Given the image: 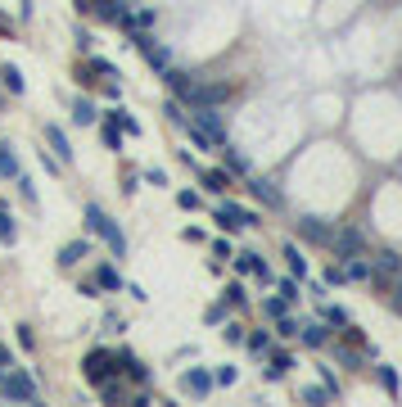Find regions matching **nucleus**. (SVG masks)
I'll list each match as a JSON object with an SVG mask.
<instances>
[{"mask_svg":"<svg viewBox=\"0 0 402 407\" xmlns=\"http://www.w3.org/2000/svg\"><path fill=\"white\" fill-rule=\"evenodd\" d=\"M0 394H5V403H36V376L9 366V371L0 376Z\"/></svg>","mask_w":402,"mask_h":407,"instance_id":"f03ea898","label":"nucleus"},{"mask_svg":"<svg viewBox=\"0 0 402 407\" xmlns=\"http://www.w3.org/2000/svg\"><path fill=\"white\" fill-rule=\"evenodd\" d=\"M235 380H240V371H235L231 362H226V366H217V371H213V385H222V390H231Z\"/></svg>","mask_w":402,"mask_h":407,"instance_id":"4c0bfd02","label":"nucleus"},{"mask_svg":"<svg viewBox=\"0 0 402 407\" xmlns=\"http://www.w3.org/2000/svg\"><path fill=\"white\" fill-rule=\"evenodd\" d=\"M217 150H222V163H226V168H231V172H248V159H244L240 150H235L231 141H226V145H217Z\"/></svg>","mask_w":402,"mask_h":407,"instance_id":"b1692460","label":"nucleus"},{"mask_svg":"<svg viewBox=\"0 0 402 407\" xmlns=\"http://www.w3.org/2000/svg\"><path fill=\"white\" fill-rule=\"evenodd\" d=\"M330 231H334V227H325L321 217H303V222H299V236L312 240V245H330Z\"/></svg>","mask_w":402,"mask_h":407,"instance_id":"f3484780","label":"nucleus"},{"mask_svg":"<svg viewBox=\"0 0 402 407\" xmlns=\"http://www.w3.org/2000/svg\"><path fill=\"white\" fill-rule=\"evenodd\" d=\"M131 41H136V50L145 55V64L154 68L158 77H163V73H168V68H172V50H168V45H163V41H154V36H145V32H136V36H131Z\"/></svg>","mask_w":402,"mask_h":407,"instance_id":"423d86ee","label":"nucleus"},{"mask_svg":"<svg viewBox=\"0 0 402 407\" xmlns=\"http://www.w3.org/2000/svg\"><path fill=\"white\" fill-rule=\"evenodd\" d=\"M181 390L195 394V399H208V394L217 390V385H213V371H204V366H190V371L181 376Z\"/></svg>","mask_w":402,"mask_h":407,"instance_id":"9d476101","label":"nucleus"},{"mask_svg":"<svg viewBox=\"0 0 402 407\" xmlns=\"http://www.w3.org/2000/svg\"><path fill=\"white\" fill-rule=\"evenodd\" d=\"M100 394H104V403H127V390H122V380H113V376L100 385Z\"/></svg>","mask_w":402,"mask_h":407,"instance_id":"f704fd0d","label":"nucleus"},{"mask_svg":"<svg viewBox=\"0 0 402 407\" xmlns=\"http://www.w3.org/2000/svg\"><path fill=\"white\" fill-rule=\"evenodd\" d=\"M82 217H86V231H91V236H100L104 245H109V254H113V258H122V254H127V236H122V227H118V222H113L109 213L100 208V204H86V208H82Z\"/></svg>","mask_w":402,"mask_h":407,"instance_id":"f257e3e1","label":"nucleus"},{"mask_svg":"<svg viewBox=\"0 0 402 407\" xmlns=\"http://www.w3.org/2000/svg\"><path fill=\"white\" fill-rule=\"evenodd\" d=\"M0 245H18V222L5 208H0Z\"/></svg>","mask_w":402,"mask_h":407,"instance_id":"cd10ccee","label":"nucleus"},{"mask_svg":"<svg viewBox=\"0 0 402 407\" xmlns=\"http://www.w3.org/2000/svg\"><path fill=\"white\" fill-rule=\"evenodd\" d=\"M181 109H186V104H181L177 95H172V100L163 104V113H168V122H172V127H181V122H186V113H181Z\"/></svg>","mask_w":402,"mask_h":407,"instance_id":"58836bf2","label":"nucleus"},{"mask_svg":"<svg viewBox=\"0 0 402 407\" xmlns=\"http://www.w3.org/2000/svg\"><path fill=\"white\" fill-rule=\"evenodd\" d=\"M204 322H208V326H222V322H226V304H213V308H204Z\"/></svg>","mask_w":402,"mask_h":407,"instance_id":"a18cd8bd","label":"nucleus"},{"mask_svg":"<svg viewBox=\"0 0 402 407\" xmlns=\"http://www.w3.org/2000/svg\"><path fill=\"white\" fill-rule=\"evenodd\" d=\"M86 68H91V73H100V77H113V73H118V68H113L109 59H100V55H95V59H86Z\"/></svg>","mask_w":402,"mask_h":407,"instance_id":"49530a36","label":"nucleus"},{"mask_svg":"<svg viewBox=\"0 0 402 407\" xmlns=\"http://www.w3.org/2000/svg\"><path fill=\"white\" fill-rule=\"evenodd\" d=\"M325 249H334V258L343 263V258H352V254H362V249H366V236H362L357 227H334Z\"/></svg>","mask_w":402,"mask_h":407,"instance_id":"39448f33","label":"nucleus"},{"mask_svg":"<svg viewBox=\"0 0 402 407\" xmlns=\"http://www.w3.org/2000/svg\"><path fill=\"white\" fill-rule=\"evenodd\" d=\"M100 141H104V150H113V154L122 150V136H118V122H113V118H104V127H100Z\"/></svg>","mask_w":402,"mask_h":407,"instance_id":"7c9ffc66","label":"nucleus"},{"mask_svg":"<svg viewBox=\"0 0 402 407\" xmlns=\"http://www.w3.org/2000/svg\"><path fill=\"white\" fill-rule=\"evenodd\" d=\"M77 14H95L104 23H122L127 18V0H77Z\"/></svg>","mask_w":402,"mask_h":407,"instance_id":"0eeeda50","label":"nucleus"},{"mask_svg":"<svg viewBox=\"0 0 402 407\" xmlns=\"http://www.w3.org/2000/svg\"><path fill=\"white\" fill-rule=\"evenodd\" d=\"M145 181H149V186H168V172H163V168H149Z\"/></svg>","mask_w":402,"mask_h":407,"instance_id":"603ef678","label":"nucleus"},{"mask_svg":"<svg viewBox=\"0 0 402 407\" xmlns=\"http://www.w3.org/2000/svg\"><path fill=\"white\" fill-rule=\"evenodd\" d=\"M334 362H343V366H352V371H362V353H352L343 339H334Z\"/></svg>","mask_w":402,"mask_h":407,"instance_id":"c85d7f7f","label":"nucleus"},{"mask_svg":"<svg viewBox=\"0 0 402 407\" xmlns=\"http://www.w3.org/2000/svg\"><path fill=\"white\" fill-rule=\"evenodd\" d=\"M299 344H303V348H330V326H325V322L299 326Z\"/></svg>","mask_w":402,"mask_h":407,"instance_id":"ddd939ff","label":"nucleus"},{"mask_svg":"<svg viewBox=\"0 0 402 407\" xmlns=\"http://www.w3.org/2000/svg\"><path fill=\"white\" fill-rule=\"evenodd\" d=\"M321 322H325V326H348V322H352V317H348V313H343V308H339V304H321Z\"/></svg>","mask_w":402,"mask_h":407,"instance_id":"2f4dec72","label":"nucleus"},{"mask_svg":"<svg viewBox=\"0 0 402 407\" xmlns=\"http://www.w3.org/2000/svg\"><path fill=\"white\" fill-rule=\"evenodd\" d=\"M118 331H127V317H118V313H104V335H118Z\"/></svg>","mask_w":402,"mask_h":407,"instance_id":"c03bdc74","label":"nucleus"},{"mask_svg":"<svg viewBox=\"0 0 402 407\" xmlns=\"http://www.w3.org/2000/svg\"><path fill=\"white\" fill-rule=\"evenodd\" d=\"M0 177H5V181L18 177V154L9 150V145H0Z\"/></svg>","mask_w":402,"mask_h":407,"instance_id":"c756f323","label":"nucleus"},{"mask_svg":"<svg viewBox=\"0 0 402 407\" xmlns=\"http://www.w3.org/2000/svg\"><path fill=\"white\" fill-rule=\"evenodd\" d=\"M339 280H348V276H343L339 263H330V267H325V285H339Z\"/></svg>","mask_w":402,"mask_h":407,"instance_id":"09e8293b","label":"nucleus"},{"mask_svg":"<svg viewBox=\"0 0 402 407\" xmlns=\"http://www.w3.org/2000/svg\"><path fill=\"white\" fill-rule=\"evenodd\" d=\"M18 344H23V348H36V331H32V326H18Z\"/></svg>","mask_w":402,"mask_h":407,"instance_id":"3c124183","label":"nucleus"},{"mask_svg":"<svg viewBox=\"0 0 402 407\" xmlns=\"http://www.w3.org/2000/svg\"><path fill=\"white\" fill-rule=\"evenodd\" d=\"M104 118H113V122H118V127L127 131V136H140V122L131 118V113H122V109H109V113H104Z\"/></svg>","mask_w":402,"mask_h":407,"instance_id":"c9c22d12","label":"nucleus"},{"mask_svg":"<svg viewBox=\"0 0 402 407\" xmlns=\"http://www.w3.org/2000/svg\"><path fill=\"white\" fill-rule=\"evenodd\" d=\"M195 122L213 136V145H226V127H222V109H217V104H199V109H195Z\"/></svg>","mask_w":402,"mask_h":407,"instance_id":"1a4fd4ad","label":"nucleus"},{"mask_svg":"<svg viewBox=\"0 0 402 407\" xmlns=\"http://www.w3.org/2000/svg\"><path fill=\"white\" fill-rule=\"evenodd\" d=\"M248 190H253V195L262 199L267 208H281V204H285L281 186H276V177H253V181H248Z\"/></svg>","mask_w":402,"mask_h":407,"instance_id":"f8f14e48","label":"nucleus"},{"mask_svg":"<svg viewBox=\"0 0 402 407\" xmlns=\"http://www.w3.org/2000/svg\"><path fill=\"white\" fill-rule=\"evenodd\" d=\"M82 258H91V240H73V245L59 249V267H77Z\"/></svg>","mask_w":402,"mask_h":407,"instance_id":"6ab92c4d","label":"nucleus"},{"mask_svg":"<svg viewBox=\"0 0 402 407\" xmlns=\"http://www.w3.org/2000/svg\"><path fill=\"white\" fill-rule=\"evenodd\" d=\"M222 339H226V344H240V339H244V326L240 322H222Z\"/></svg>","mask_w":402,"mask_h":407,"instance_id":"37998d69","label":"nucleus"},{"mask_svg":"<svg viewBox=\"0 0 402 407\" xmlns=\"http://www.w3.org/2000/svg\"><path fill=\"white\" fill-rule=\"evenodd\" d=\"M244 299H248L244 285H240V280H231V285H226V294H222V304L226 308H244Z\"/></svg>","mask_w":402,"mask_h":407,"instance_id":"e433bc0d","label":"nucleus"},{"mask_svg":"<svg viewBox=\"0 0 402 407\" xmlns=\"http://www.w3.org/2000/svg\"><path fill=\"white\" fill-rule=\"evenodd\" d=\"M0 86H5L9 95H23V73H18L14 64H5V68H0Z\"/></svg>","mask_w":402,"mask_h":407,"instance_id":"a878e982","label":"nucleus"},{"mask_svg":"<svg viewBox=\"0 0 402 407\" xmlns=\"http://www.w3.org/2000/svg\"><path fill=\"white\" fill-rule=\"evenodd\" d=\"M299 399H303V403H312V407H325V403H334L325 385H303V390H299Z\"/></svg>","mask_w":402,"mask_h":407,"instance_id":"393cba45","label":"nucleus"},{"mask_svg":"<svg viewBox=\"0 0 402 407\" xmlns=\"http://www.w3.org/2000/svg\"><path fill=\"white\" fill-rule=\"evenodd\" d=\"M240 344H244L253 357H262L267 348H271V335H267V331H244V339H240Z\"/></svg>","mask_w":402,"mask_h":407,"instance_id":"4be33fe9","label":"nucleus"},{"mask_svg":"<svg viewBox=\"0 0 402 407\" xmlns=\"http://www.w3.org/2000/svg\"><path fill=\"white\" fill-rule=\"evenodd\" d=\"M262 313L276 322V317H285V313H290V304H285V299H262Z\"/></svg>","mask_w":402,"mask_h":407,"instance_id":"a19ab883","label":"nucleus"},{"mask_svg":"<svg viewBox=\"0 0 402 407\" xmlns=\"http://www.w3.org/2000/svg\"><path fill=\"white\" fill-rule=\"evenodd\" d=\"M394 308L402 313V271H398V280H394Z\"/></svg>","mask_w":402,"mask_h":407,"instance_id":"6e6d98bb","label":"nucleus"},{"mask_svg":"<svg viewBox=\"0 0 402 407\" xmlns=\"http://www.w3.org/2000/svg\"><path fill=\"white\" fill-rule=\"evenodd\" d=\"M276 335H281V339H294V335H299V322H294L290 313H285V317H276Z\"/></svg>","mask_w":402,"mask_h":407,"instance_id":"ea45409f","label":"nucleus"},{"mask_svg":"<svg viewBox=\"0 0 402 407\" xmlns=\"http://www.w3.org/2000/svg\"><path fill=\"white\" fill-rule=\"evenodd\" d=\"M82 376L95 385V390H100L109 376H118V362H113L109 348H91V353H86V362H82Z\"/></svg>","mask_w":402,"mask_h":407,"instance_id":"7ed1b4c3","label":"nucleus"},{"mask_svg":"<svg viewBox=\"0 0 402 407\" xmlns=\"http://www.w3.org/2000/svg\"><path fill=\"white\" fill-rule=\"evenodd\" d=\"M317 376H321L325 390H330V399H339V380H334V366H317Z\"/></svg>","mask_w":402,"mask_h":407,"instance_id":"79ce46f5","label":"nucleus"},{"mask_svg":"<svg viewBox=\"0 0 402 407\" xmlns=\"http://www.w3.org/2000/svg\"><path fill=\"white\" fill-rule=\"evenodd\" d=\"M343 276L348 280H375V267H371L362 254H352V258H343Z\"/></svg>","mask_w":402,"mask_h":407,"instance_id":"aec40b11","label":"nucleus"},{"mask_svg":"<svg viewBox=\"0 0 402 407\" xmlns=\"http://www.w3.org/2000/svg\"><path fill=\"white\" fill-rule=\"evenodd\" d=\"M217 227H222V231H240V227H262V217H258V213L253 208H244V204H231V199H226V204H217Z\"/></svg>","mask_w":402,"mask_h":407,"instance_id":"20e7f679","label":"nucleus"},{"mask_svg":"<svg viewBox=\"0 0 402 407\" xmlns=\"http://www.w3.org/2000/svg\"><path fill=\"white\" fill-rule=\"evenodd\" d=\"M281 299H285V304H299V280H281Z\"/></svg>","mask_w":402,"mask_h":407,"instance_id":"de8ad7c7","label":"nucleus"},{"mask_svg":"<svg viewBox=\"0 0 402 407\" xmlns=\"http://www.w3.org/2000/svg\"><path fill=\"white\" fill-rule=\"evenodd\" d=\"M177 204H181V208H199V195H195V190H177Z\"/></svg>","mask_w":402,"mask_h":407,"instance_id":"8fccbe9b","label":"nucleus"},{"mask_svg":"<svg viewBox=\"0 0 402 407\" xmlns=\"http://www.w3.org/2000/svg\"><path fill=\"white\" fill-rule=\"evenodd\" d=\"M199 181H204V190H208V195H222V190L231 186L226 168H199Z\"/></svg>","mask_w":402,"mask_h":407,"instance_id":"a211bd4d","label":"nucleus"},{"mask_svg":"<svg viewBox=\"0 0 402 407\" xmlns=\"http://www.w3.org/2000/svg\"><path fill=\"white\" fill-rule=\"evenodd\" d=\"M9 366H14V353H9V348H5V344H0V376H5V371H9Z\"/></svg>","mask_w":402,"mask_h":407,"instance_id":"864d4df0","label":"nucleus"},{"mask_svg":"<svg viewBox=\"0 0 402 407\" xmlns=\"http://www.w3.org/2000/svg\"><path fill=\"white\" fill-rule=\"evenodd\" d=\"M375 380H380V390H385L389 399L398 394V371H394V366H375Z\"/></svg>","mask_w":402,"mask_h":407,"instance_id":"473e14b6","label":"nucleus"},{"mask_svg":"<svg viewBox=\"0 0 402 407\" xmlns=\"http://www.w3.org/2000/svg\"><path fill=\"white\" fill-rule=\"evenodd\" d=\"M113 362H118V371L127 376L131 385H149V366L140 362V357L131 353V348H118V353H113Z\"/></svg>","mask_w":402,"mask_h":407,"instance_id":"6e6552de","label":"nucleus"},{"mask_svg":"<svg viewBox=\"0 0 402 407\" xmlns=\"http://www.w3.org/2000/svg\"><path fill=\"white\" fill-rule=\"evenodd\" d=\"M285 263H290V276H294V280L308 276V258L299 254V245H285Z\"/></svg>","mask_w":402,"mask_h":407,"instance_id":"5701e85b","label":"nucleus"},{"mask_svg":"<svg viewBox=\"0 0 402 407\" xmlns=\"http://www.w3.org/2000/svg\"><path fill=\"white\" fill-rule=\"evenodd\" d=\"M14 186H18V199H23L27 208H36V186H32V177H23V172H18Z\"/></svg>","mask_w":402,"mask_h":407,"instance_id":"72a5a7b5","label":"nucleus"},{"mask_svg":"<svg viewBox=\"0 0 402 407\" xmlns=\"http://www.w3.org/2000/svg\"><path fill=\"white\" fill-rule=\"evenodd\" d=\"M45 141H50V150H54L59 163H73V145H68V136H64L59 122H45Z\"/></svg>","mask_w":402,"mask_h":407,"instance_id":"4468645a","label":"nucleus"},{"mask_svg":"<svg viewBox=\"0 0 402 407\" xmlns=\"http://www.w3.org/2000/svg\"><path fill=\"white\" fill-rule=\"evenodd\" d=\"M77 294H86V299H95V294H100V285H95V280H82V285H77Z\"/></svg>","mask_w":402,"mask_h":407,"instance_id":"5fc2aeb1","label":"nucleus"},{"mask_svg":"<svg viewBox=\"0 0 402 407\" xmlns=\"http://www.w3.org/2000/svg\"><path fill=\"white\" fill-rule=\"evenodd\" d=\"M95 118H100V109H95L91 100H77V104H73V122H77V127H91Z\"/></svg>","mask_w":402,"mask_h":407,"instance_id":"bb28decb","label":"nucleus"},{"mask_svg":"<svg viewBox=\"0 0 402 407\" xmlns=\"http://www.w3.org/2000/svg\"><path fill=\"white\" fill-rule=\"evenodd\" d=\"M154 23H158V9H154V5L127 9V18H122V27H154Z\"/></svg>","mask_w":402,"mask_h":407,"instance_id":"412c9836","label":"nucleus"},{"mask_svg":"<svg viewBox=\"0 0 402 407\" xmlns=\"http://www.w3.org/2000/svg\"><path fill=\"white\" fill-rule=\"evenodd\" d=\"M95 285H100L104 294H118V290H127V280H122V271L113 263H100L95 267Z\"/></svg>","mask_w":402,"mask_h":407,"instance_id":"2eb2a0df","label":"nucleus"},{"mask_svg":"<svg viewBox=\"0 0 402 407\" xmlns=\"http://www.w3.org/2000/svg\"><path fill=\"white\" fill-rule=\"evenodd\" d=\"M371 267H375V280L380 276H398V271H402V254H398V249H380V254L371 258Z\"/></svg>","mask_w":402,"mask_h":407,"instance_id":"dca6fc26","label":"nucleus"},{"mask_svg":"<svg viewBox=\"0 0 402 407\" xmlns=\"http://www.w3.org/2000/svg\"><path fill=\"white\" fill-rule=\"evenodd\" d=\"M235 258V271H240V276H258L267 285V280H271V271H267V263H262V254H253V249H244V254H231Z\"/></svg>","mask_w":402,"mask_h":407,"instance_id":"9b49d317","label":"nucleus"}]
</instances>
